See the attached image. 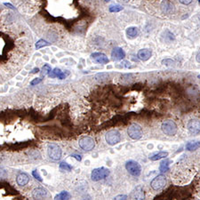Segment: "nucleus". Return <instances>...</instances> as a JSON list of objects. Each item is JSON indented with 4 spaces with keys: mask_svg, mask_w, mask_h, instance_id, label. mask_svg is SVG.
<instances>
[{
    "mask_svg": "<svg viewBox=\"0 0 200 200\" xmlns=\"http://www.w3.org/2000/svg\"><path fill=\"white\" fill-rule=\"evenodd\" d=\"M0 23V74L6 63V58L11 54V46H14V38L6 33V28H3Z\"/></svg>",
    "mask_w": 200,
    "mask_h": 200,
    "instance_id": "obj_1",
    "label": "nucleus"
},
{
    "mask_svg": "<svg viewBox=\"0 0 200 200\" xmlns=\"http://www.w3.org/2000/svg\"><path fill=\"white\" fill-rule=\"evenodd\" d=\"M62 149L61 147L55 143H51L48 145V148H47V154H48V157L54 160V161H58L61 159L62 157Z\"/></svg>",
    "mask_w": 200,
    "mask_h": 200,
    "instance_id": "obj_2",
    "label": "nucleus"
},
{
    "mask_svg": "<svg viewBox=\"0 0 200 200\" xmlns=\"http://www.w3.org/2000/svg\"><path fill=\"white\" fill-rule=\"evenodd\" d=\"M161 129L164 132V134L169 135V136L175 135L177 131H178L177 125L173 120H166V121L163 122V124L161 126Z\"/></svg>",
    "mask_w": 200,
    "mask_h": 200,
    "instance_id": "obj_3",
    "label": "nucleus"
},
{
    "mask_svg": "<svg viewBox=\"0 0 200 200\" xmlns=\"http://www.w3.org/2000/svg\"><path fill=\"white\" fill-rule=\"evenodd\" d=\"M109 175V170L105 167H99L92 170L91 173V179L93 182H99L105 179Z\"/></svg>",
    "mask_w": 200,
    "mask_h": 200,
    "instance_id": "obj_4",
    "label": "nucleus"
},
{
    "mask_svg": "<svg viewBox=\"0 0 200 200\" xmlns=\"http://www.w3.org/2000/svg\"><path fill=\"white\" fill-rule=\"evenodd\" d=\"M127 172L133 176H139L142 173V167L140 164L134 160H129L126 164Z\"/></svg>",
    "mask_w": 200,
    "mask_h": 200,
    "instance_id": "obj_5",
    "label": "nucleus"
},
{
    "mask_svg": "<svg viewBox=\"0 0 200 200\" xmlns=\"http://www.w3.org/2000/svg\"><path fill=\"white\" fill-rule=\"evenodd\" d=\"M105 139L109 145H116L121 140V134L117 130H111L106 134Z\"/></svg>",
    "mask_w": 200,
    "mask_h": 200,
    "instance_id": "obj_6",
    "label": "nucleus"
},
{
    "mask_svg": "<svg viewBox=\"0 0 200 200\" xmlns=\"http://www.w3.org/2000/svg\"><path fill=\"white\" fill-rule=\"evenodd\" d=\"M165 185H166V178L164 177V175H162V174L157 175V177H155L150 182L151 188L155 191L162 190Z\"/></svg>",
    "mask_w": 200,
    "mask_h": 200,
    "instance_id": "obj_7",
    "label": "nucleus"
},
{
    "mask_svg": "<svg viewBox=\"0 0 200 200\" xmlns=\"http://www.w3.org/2000/svg\"><path fill=\"white\" fill-rule=\"evenodd\" d=\"M127 134L130 138L134 140H138L142 135V130L138 124H132L128 127Z\"/></svg>",
    "mask_w": 200,
    "mask_h": 200,
    "instance_id": "obj_8",
    "label": "nucleus"
},
{
    "mask_svg": "<svg viewBox=\"0 0 200 200\" xmlns=\"http://www.w3.org/2000/svg\"><path fill=\"white\" fill-rule=\"evenodd\" d=\"M79 146L81 147V149L85 150V151H90L92 150L94 146H95V142L94 140L88 136H84L79 140Z\"/></svg>",
    "mask_w": 200,
    "mask_h": 200,
    "instance_id": "obj_9",
    "label": "nucleus"
},
{
    "mask_svg": "<svg viewBox=\"0 0 200 200\" xmlns=\"http://www.w3.org/2000/svg\"><path fill=\"white\" fill-rule=\"evenodd\" d=\"M188 129L193 134H198L200 133V121L198 119H191L188 123Z\"/></svg>",
    "mask_w": 200,
    "mask_h": 200,
    "instance_id": "obj_10",
    "label": "nucleus"
},
{
    "mask_svg": "<svg viewBox=\"0 0 200 200\" xmlns=\"http://www.w3.org/2000/svg\"><path fill=\"white\" fill-rule=\"evenodd\" d=\"M111 57L113 61H121L122 59H124L126 57V53L124 52V50L120 47H116L112 50L111 53Z\"/></svg>",
    "mask_w": 200,
    "mask_h": 200,
    "instance_id": "obj_11",
    "label": "nucleus"
},
{
    "mask_svg": "<svg viewBox=\"0 0 200 200\" xmlns=\"http://www.w3.org/2000/svg\"><path fill=\"white\" fill-rule=\"evenodd\" d=\"M91 57L97 62L100 64H107L109 62V59L104 54L101 53H94L91 55Z\"/></svg>",
    "mask_w": 200,
    "mask_h": 200,
    "instance_id": "obj_12",
    "label": "nucleus"
},
{
    "mask_svg": "<svg viewBox=\"0 0 200 200\" xmlns=\"http://www.w3.org/2000/svg\"><path fill=\"white\" fill-rule=\"evenodd\" d=\"M151 50L148 49V48H144V49H142L138 52V58L141 60V61H143V62H146L148 61L150 57H151Z\"/></svg>",
    "mask_w": 200,
    "mask_h": 200,
    "instance_id": "obj_13",
    "label": "nucleus"
},
{
    "mask_svg": "<svg viewBox=\"0 0 200 200\" xmlns=\"http://www.w3.org/2000/svg\"><path fill=\"white\" fill-rule=\"evenodd\" d=\"M133 198L134 200H143L145 198V193L142 186H137L133 192Z\"/></svg>",
    "mask_w": 200,
    "mask_h": 200,
    "instance_id": "obj_14",
    "label": "nucleus"
},
{
    "mask_svg": "<svg viewBox=\"0 0 200 200\" xmlns=\"http://www.w3.org/2000/svg\"><path fill=\"white\" fill-rule=\"evenodd\" d=\"M47 192L45 189L43 188H36L34 191H32V197L35 199H43L46 196Z\"/></svg>",
    "mask_w": 200,
    "mask_h": 200,
    "instance_id": "obj_15",
    "label": "nucleus"
},
{
    "mask_svg": "<svg viewBox=\"0 0 200 200\" xmlns=\"http://www.w3.org/2000/svg\"><path fill=\"white\" fill-rule=\"evenodd\" d=\"M28 181H29L28 175L25 173H20L16 177V182H17V183H18L20 186H25L28 182Z\"/></svg>",
    "mask_w": 200,
    "mask_h": 200,
    "instance_id": "obj_16",
    "label": "nucleus"
},
{
    "mask_svg": "<svg viewBox=\"0 0 200 200\" xmlns=\"http://www.w3.org/2000/svg\"><path fill=\"white\" fill-rule=\"evenodd\" d=\"M161 7H162V10H163V12H164V13H167V14L172 13L173 12V10H174L173 4L168 2V1H164L162 3Z\"/></svg>",
    "mask_w": 200,
    "mask_h": 200,
    "instance_id": "obj_17",
    "label": "nucleus"
},
{
    "mask_svg": "<svg viewBox=\"0 0 200 200\" xmlns=\"http://www.w3.org/2000/svg\"><path fill=\"white\" fill-rule=\"evenodd\" d=\"M168 156V152H166V151H160V152H158V153H156L153 156H151V157H149V159L151 160V161H157V160H159V159H161V158H164V157H166Z\"/></svg>",
    "mask_w": 200,
    "mask_h": 200,
    "instance_id": "obj_18",
    "label": "nucleus"
},
{
    "mask_svg": "<svg viewBox=\"0 0 200 200\" xmlns=\"http://www.w3.org/2000/svg\"><path fill=\"white\" fill-rule=\"evenodd\" d=\"M139 34V30L136 27H130L126 29V35L130 38H135Z\"/></svg>",
    "mask_w": 200,
    "mask_h": 200,
    "instance_id": "obj_19",
    "label": "nucleus"
},
{
    "mask_svg": "<svg viewBox=\"0 0 200 200\" xmlns=\"http://www.w3.org/2000/svg\"><path fill=\"white\" fill-rule=\"evenodd\" d=\"M70 194L68 191H62L61 193L55 196V200H70Z\"/></svg>",
    "mask_w": 200,
    "mask_h": 200,
    "instance_id": "obj_20",
    "label": "nucleus"
},
{
    "mask_svg": "<svg viewBox=\"0 0 200 200\" xmlns=\"http://www.w3.org/2000/svg\"><path fill=\"white\" fill-rule=\"evenodd\" d=\"M200 148V142H190L186 144V149L190 151H193Z\"/></svg>",
    "mask_w": 200,
    "mask_h": 200,
    "instance_id": "obj_21",
    "label": "nucleus"
},
{
    "mask_svg": "<svg viewBox=\"0 0 200 200\" xmlns=\"http://www.w3.org/2000/svg\"><path fill=\"white\" fill-rule=\"evenodd\" d=\"M171 163V160L169 159H165L164 161H162L160 163V166H159V170L160 172L164 173V172H167L169 170V164Z\"/></svg>",
    "mask_w": 200,
    "mask_h": 200,
    "instance_id": "obj_22",
    "label": "nucleus"
},
{
    "mask_svg": "<svg viewBox=\"0 0 200 200\" xmlns=\"http://www.w3.org/2000/svg\"><path fill=\"white\" fill-rule=\"evenodd\" d=\"M62 72L60 69H58V68H55L54 70H51L49 74H48V76L51 77V78H54V77H58L59 76H60V74Z\"/></svg>",
    "mask_w": 200,
    "mask_h": 200,
    "instance_id": "obj_23",
    "label": "nucleus"
},
{
    "mask_svg": "<svg viewBox=\"0 0 200 200\" xmlns=\"http://www.w3.org/2000/svg\"><path fill=\"white\" fill-rule=\"evenodd\" d=\"M60 169L61 170H63V171H70L72 170V166L70 164H68L67 162H62L60 164Z\"/></svg>",
    "mask_w": 200,
    "mask_h": 200,
    "instance_id": "obj_24",
    "label": "nucleus"
},
{
    "mask_svg": "<svg viewBox=\"0 0 200 200\" xmlns=\"http://www.w3.org/2000/svg\"><path fill=\"white\" fill-rule=\"evenodd\" d=\"M48 45H49V43H48L47 41L44 40V39H40V40H38L36 43V49H40V48H42V47L47 46Z\"/></svg>",
    "mask_w": 200,
    "mask_h": 200,
    "instance_id": "obj_25",
    "label": "nucleus"
},
{
    "mask_svg": "<svg viewBox=\"0 0 200 200\" xmlns=\"http://www.w3.org/2000/svg\"><path fill=\"white\" fill-rule=\"evenodd\" d=\"M123 9H124V7H123V6H118V5L110 6L109 8V12H110V13H118V12L122 11Z\"/></svg>",
    "mask_w": 200,
    "mask_h": 200,
    "instance_id": "obj_26",
    "label": "nucleus"
},
{
    "mask_svg": "<svg viewBox=\"0 0 200 200\" xmlns=\"http://www.w3.org/2000/svg\"><path fill=\"white\" fill-rule=\"evenodd\" d=\"M51 70H51V67H50L48 64H46V65H44V67H43V69H42V75H44V76L48 75Z\"/></svg>",
    "mask_w": 200,
    "mask_h": 200,
    "instance_id": "obj_27",
    "label": "nucleus"
},
{
    "mask_svg": "<svg viewBox=\"0 0 200 200\" xmlns=\"http://www.w3.org/2000/svg\"><path fill=\"white\" fill-rule=\"evenodd\" d=\"M109 77V74L108 73H99L95 76L96 79H103V78H108Z\"/></svg>",
    "mask_w": 200,
    "mask_h": 200,
    "instance_id": "obj_28",
    "label": "nucleus"
},
{
    "mask_svg": "<svg viewBox=\"0 0 200 200\" xmlns=\"http://www.w3.org/2000/svg\"><path fill=\"white\" fill-rule=\"evenodd\" d=\"M32 175L34 176V178H36L37 181L42 182V178H41V176L39 175V173H38V172H37V170H34V171L32 172Z\"/></svg>",
    "mask_w": 200,
    "mask_h": 200,
    "instance_id": "obj_29",
    "label": "nucleus"
},
{
    "mask_svg": "<svg viewBox=\"0 0 200 200\" xmlns=\"http://www.w3.org/2000/svg\"><path fill=\"white\" fill-rule=\"evenodd\" d=\"M127 198L126 195H118L117 197H115L113 200H126Z\"/></svg>",
    "mask_w": 200,
    "mask_h": 200,
    "instance_id": "obj_30",
    "label": "nucleus"
},
{
    "mask_svg": "<svg viewBox=\"0 0 200 200\" xmlns=\"http://www.w3.org/2000/svg\"><path fill=\"white\" fill-rule=\"evenodd\" d=\"M41 81H42V79L39 78V77H37V78L33 79V80L30 82V85H38L39 83H41Z\"/></svg>",
    "mask_w": 200,
    "mask_h": 200,
    "instance_id": "obj_31",
    "label": "nucleus"
},
{
    "mask_svg": "<svg viewBox=\"0 0 200 200\" xmlns=\"http://www.w3.org/2000/svg\"><path fill=\"white\" fill-rule=\"evenodd\" d=\"M71 157H74V158H76L77 161H81V160H82V157H81L80 155L73 154V155H71Z\"/></svg>",
    "mask_w": 200,
    "mask_h": 200,
    "instance_id": "obj_32",
    "label": "nucleus"
},
{
    "mask_svg": "<svg viewBox=\"0 0 200 200\" xmlns=\"http://www.w3.org/2000/svg\"><path fill=\"white\" fill-rule=\"evenodd\" d=\"M162 63L163 64H165V65H167V63H170V65H173V64H174V62H173L172 60H164L163 62H162Z\"/></svg>",
    "mask_w": 200,
    "mask_h": 200,
    "instance_id": "obj_33",
    "label": "nucleus"
},
{
    "mask_svg": "<svg viewBox=\"0 0 200 200\" xmlns=\"http://www.w3.org/2000/svg\"><path fill=\"white\" fill-rule=\"evenodd\" d=\"M182 4L183 5H189V4H191V2H192V0H179Z\"/></svg>",
    "mask_w": 200,
    "mask_h": 200,
    "instance_id": "obj_34",
    "label": "nucleus"
},
{
    "mask_svg": "<svg viewBox=\"0 0 200 200\" xmlns=\"http://www.w3.org/2000/svg\"><path fill=\"white\" fill-rule=\"evenodd\" d=\"M4 5H5L6 6H7V7H8V8H10V9L14 10V7H13V5H11V4H8V3H5Z\"/></svg>",
    "mask_w": 200,
    "mask_h": 200,
    "instance_id": "obj_35",
    "label": "nucleus"
},
{
    "mask_svg": "<svg viewBox=\"0 0 200 200\" xmlns=\"http://www.w3.org/2000/svg\"><path fill=\"white\" fill-rule=\"evenodd\" d=\"M38 71H39V69H38V68H36V69H34V70L31 71V73H32V74H35V73H37Z\"/></svg>",
    "mask_w": 200,
    "mask_h": 200,
    "instance_id": "obj_36",
    "label": "nucleus"
},
{
    "mask_svg": "<svg viewBox=\"0 0 200 200\" xmlns=\"http://www.w3.org/2000/svg\"><path fill=\"white\" fill-rule=\"evenodd\" d=\"M197 61H198V62H200V53H198V55H197Z\"/></svg>",
    "mask_w": 200,
    "mask_h": 200,
    "instance_id": "obj_37",
    "label": "nucleus"
},
{
    "mask_svg": "<svg viewBox=\"0 0 200 200\" xmlns=\"http://www.w3.org/2000/svg\"><path fill=\"white\" fill-rule=\"evenodd\" d=\"M123 1H124V2H126H126H128V1H129V0H123Z\"/></svg>",
    "mask_w": 200,
    "mask_h": 200,
    "instance_id": "obj_38",
    "label": "nucleus"
},
{
    "mask_svg": "<svg viewBox=\"0 0 200 200\" xmlns=\"http://www.w3.org/2000/svg\"><path fill=\"white\" fill-rule=\"evenodd\" d=\"M106 2H109V1H110V0H105Z\"/></svg>",
    "mask_w": 200,
    "mask_h": 200,
    "instance_id": "obj_39",
    "label": "nucleus"
},
{
    "mask_svg": "<svg viewBox=\"0 0 200 200\" xmlns=\"http://www.w3.org/2000/svg\"><path fill=\"white\" fill-rule=\"evenodd\" d=\"M198 77H199V78H200V75H199V76H198Z\"/></svg>",
    "mask_w": 200,
    "mask_h": 200,
    "instance_id": "obj_40",
    "label": "nucleus"
},
{
    "mask_svg": "<svg viewBox=\"0 0 200 200\" xmlns=\"http://www.w3.org/2000/svg\"><path fill=\"white\" fill-rule=\"evenodd\" d=\"M198 1H199V3H200V0H198Z\"/></svg>",
    "mask_w": 200,
    "mask_h": 200,
    "instance_id": "obj_41",
    "label": "nucleus"
}]
</instances>
